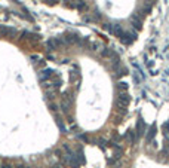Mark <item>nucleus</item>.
<instances>
[{"instance_id": "nucleus-1", "label": "nucleus", "mask_w": 169, "mask_h": 168, "mask_svg": "<svg viewBox=\"0 0 169 168\" xmlns=\"http://www.w3.org/2000/svg\"><path fill=\"white\" fill-rule=\"evenodd\" d=\"M71 106H73V97H70L68 94H65L64 97H62V101H61V107H62V110H64L65 115H68Z\"/></svg>"}, {"instance_id": "nucleus-2", "label": "nucleus", "mask_w": 169, "mask_h": 168, "mask_svg": "<svg viewBox=\"0 0 169 168\" xmlns=\"http://www.w3.org/2000/svg\"><path fill=\"white\" fill-rule=\"evenodd\" d=\"M146 122H144V119L142 117H138V121H136V130H135V134L136 137H142L144 134H146Z\"/></svg>"}, {"instance_id": "nucleus-3", "label": "nucleus", "mask_w": 169, "mask_h": 168, "mask_svg": "<svg viewBox=\"0 0 169 168\" xmlns=\"http://www.w3.org/2000/svg\"><path fill=\"white\" fill-rule=\"evenodd\" d=\"M52 76H54L52 68H45L43 71H40V80L42 82H46L47 79H52Z\"/></svg>"}, {"instance_id": "nucleus-4", "label": "nucleus", "mask_w": 169, "mask_h": 168, "mask_svg": "<svg viewBox=\"0 0 169 168\" xmlns=\"http://www.w3.org/2000/svg\"><path fill=\"white\" fill-rule=\"evenodd\" d=\"M131 21H132V26H134L135 30H141V27H142V21H141L139 15H134Z\"/></svg>"}, {"instance_id": "nucleus-5", "label": "nucleus", "mask_w": 169, "mask_h": 168, "mask_svg": "<svg viewBox=\"0 0 169 168\" xmlns=\"http://www.w3.org/2000/svg\"><path fill=\"white\" fill-rule=\"evenodd\" d=\"M0 33H2V34H8V36H15V34H16V30H15V28H11V27L0 26Z\"/></svg>"}, {"instance_id": "nucleus-6", "label": "nucleus", "mask_w": 169, "mask_h": 168, "mask_svg": "<svg viewBox=\"0 0 169 168\" xmlns=\"http://www.w3.org/2000/svg\"><path fill=\"white\" fill-rule=\"evenodd\" d=\"M125 138H126V141L129 143V145H134V143H135V138H136V134H135V131L129 130V131L125 134Z\"/></svg>"}, {"instance_id": "nucleus-7", "label": "nucleus", "mask_w": 169, "mask_h": 168, "mask_svg": "<svg viewBox=\"0 0 169 168\" xmlns=\"http://www.w3.org/2000/svg\"><path fill=\"white\" fill-rule=\"evenodd\" d=\"M111 33H113V34H116V37H119V39H120V37L123 36V33H125V31H123L122 26L116 24V26H113V31H111Z\"/></svg>"}, {"instance_id": "nucleus-8", "label": "nucleus", "mask_w": 169, "mask_h": 168, "mask_svg": "<svg viewBox=\"0 0 169 168\" xmlns=\"http://www.w3.org/2000/svg\"><path fill=\"white\" fill-rule=\"evenodd\" d=\"M154 135H156V127L153 125V127H151L148 131H147V137H146V138H147V141L150 143V141L154 138Z\"/></svg>"}, {"instance_id": "nucleus-9", "label": "nucleus", "mask_w": 169, "mask_h": 168, "mask_svg": "<svg viewBox=\"0 0 169 168\" xmlns=\"http://www.w3.org/2000/svg\"><path fill=\"white\" fill-rule=\"evenodd\" d=\"M150 12H151V5H147V3L139 9V14H141V15H148ZM139 14H138V15H139Z\"/></svg>"}, {"instance_id": "nucleus-10", "label": "nucleus", "mask_w": 169, "mask_h": 168, "mask_svg": "<svg viewBox=\"0 0 169 168\" xmlns=\"http://www.w3.org/2000/svg\"><path fill=\"white\" fill-rule=\"evenodd\" d=\"M122 155H123V149L116 145V146H114V158L119 159V158H122Z\"/></svg>"}, {"instance_id": "nucleus-11", "label": "nucleus", "mask_w": 169, "mask_h": 168, "mask_svg": "<svg viewBox=\"0 0 169 168\" xmlns=\"http://www.w3.org/2000/svg\"><path fill=\"white\" fill-rule=\"evenodd\" d=\"M74 6H76L79 11H85V9H86V3H85V0H77Z\"/></svg>"}, {"instance_id": "nucleus-12", "label": "nucleus", "mask_w": 169, "mask_h": 168, "mask_svg": "<svg viewBox=\"0 0 169 168\" xmlns=\"http://www.w3.org/2000/svg\"><path fill=\"white\" fill-rule=\"evenodd\" d=\"M119 91H128V83L126 82H119L117 83V92Z\"/></svg>"}, {"instance_id": "nucleus-13", "label": "nucleus", "mask_w": 169, "mask_h": 168, "mask_svg": "<svg viewBox=\"0 0 169 168\" xmlns=\"http://www.w3.org/2000/svg\"><path fill=\"white\" fill-rule=\"evenodd\" d=\"M55 119H57V125H58V127H59V130H61V131H62V132H65V125H64V124H62V119H61V117H59V116H57V117H55Z\"/></svg>"}, {"instance_id": "nucleus-14", "label": "nucleus", "mask_w": 169, "mask_h": 168, "mask_svg": "<svg viewBox=\"0 0 169 168\" xmlns=\"http://www.w3.org/2000/svg\"><path fill=\"white\" fill-rule=\"evenodd\" d=\"M111 54H113V51H111V49H107V48L101 51V57H104V58H110Z\"/></svg>"}, {"instance_id": "nucleus-15", "label": "nucleus", "mask_w": 169, "mask_h": 168, "mask_svg": "<svg viewBox=\"0 0 169 168\" xmlns=\"http://www.w3.org/2000/svg\"><path fill=\"white\" fill-rule=\"evenodd\" d=\"M0 168H15V165H11L8 162H3L2 165H0Z\"/></svg>"}, {"instance_id": "nucleus-16", "label": "nucleus", "mask_w": 169, "mask_h": 168, "mask_svg": "<svg viewBox=\"0 0 169 168\" xmlns=\"http://www.w3.org/2000/svg\"><path fill=\"white\" fill-rule=\"evenodd\" d=\"M49 107H51V110H52L54 113H55V112H58V107H57V104H54V103H52V104H49Z\"/></svg>"}, {"instance_id": "nucleus-17", "label": "nucleus", "mask_w": 169, "mask_h": 168, "mask_svg": "<svg viewBox=\"0 0 169 168\" xmlns=\"http://www.w3.org/2000/svg\"><path fill=\"white\" fill-rule=\"evenodd\" d=\"M46 2L49 3V5H55V3H57V0H46Z\"/></svg>"}, {"instance_id": "nucleus-18", "label": "nucleus", "mask_w": 169, "mask_h": 168, "mask_svg": "<svg viewBox=\"0 0 169 168\" xmlns=\"http://www.w3.org/2000/svg\"><path fill=\"white\" fill-rule=\"evenodd\" d=\"M52 168H64V167H62V165H59V164H58V165H54V167H52Z\"/></svg>"}]
</instances>
